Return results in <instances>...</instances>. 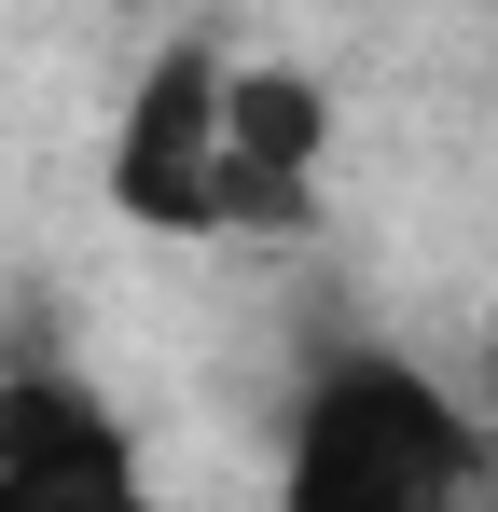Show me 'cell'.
Returning a JSON list of instances; mask_svg holds the SVG:
<instances>
[{"label": "cell", "instance_id": "7a4b0ae2", "mask_svg": "<svg viewBox=\"0 0 498 512\" xmlns=\"http://www.w3.org/2000/svg\"><path fill=\"white\" fill-rule=\"evenodd\" d=\"M0 512H153V457L97 374L70 360L0 374Z\"/></svg>", "mask_w": 498, "mask_h": 512}, {"label": "cell", "instance_id": "3957f363", "mask_svg": "<svg viewBox=\"0 0 498 512\" xmlns=\"http://www.w3.org/2000/svg\"><path fill=\"white\" fill-rule=\"evenodd\" d=\"M222 111H236V70L208 42H166L125 97V125H111V208L166 222V236H208L222 222Z\"/></svg>", "mask_w": 498, "mask_h": 512}, {"label": "cell", "instance_id": "6da1fadb", "mask_svg": "<svg viewBox=\"0 0 498 512\" xmlns=\"http://www.w3.org/2000/svg\"><path fill=\"white\" fill-rule=\"evenodd\" d=\"M485 429L471 402L388 333H346L305 360L277 416V512H471Z\"/></svg>", "mask_w": 498, "mask_h": 512}, {"label": "cell", "instance_id": "277c9868", "mask_svg": "<svg viewBox=\"0 0 498 512\" xmlns=\"http://www.w3.org/2000/svg\"><path fill=\"white\" fill-rule=\"evenodd\" d=\"M319 153H332V97L305 70H236V111H222V222H305L319 208Z\"/></svg>", "mask_w": 498, "mask_h": 512}]
</instances>
